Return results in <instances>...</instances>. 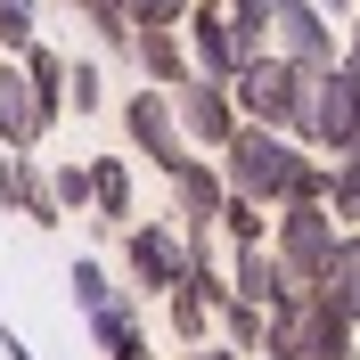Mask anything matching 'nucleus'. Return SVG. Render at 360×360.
Here are the masks:
<instances>
[{"label":"nucleus","mask_w":360,"mask_h":360,"mask_svg":"<svg viewBox=\"0 0 360 360\" xmlns=\"http://www.w3.org/2000/svg\"><path fill=\"white\" fill-rule=\"evenodd\" d=\"M303 82H311L303 66H287V58L254 49V58H238V74H229V107H238V123H262V131H287V139H295Z\"/></svg>","instance_id":"nucleus-3"},{"label":"nucleus","mask_w":360,"mask_h":360,"mask_svg":"<svg viewBox=\"0 0 360 360\" xmlns=\"http://www.w3.org/2000/svg\"><path fill=\"white\" fill-rule=\"evenodd\" d=\"M66 287H74V303H82V319L98 311V303H115V295H123V287L107 278V262H90V254H82V262L66 270Z\"/></svg>","instance_id":"nucleus-21"},{"label":"nucleus","mask_w":360,"mask_h":360,"mask_svg":"<svg viewBox=\"0 0 360 360\" xmlns=\"http://www.w3.org/2000/svg\"><path fill=\"white\" fill-rule=\"evenodd\" d=\"M319 295L344 303V311H360V238H352V229L336 238V254H328V270H319Z\"/></svg>","instance_id":"nucleus-16"},{"label":"nucleus","mask_w":360,"mask_h":360,"mask_svg":"<svg viewBox=\"0 0 360 360\" xmlns=\"http://www.w3.org/2000/svg\"><path fill=\"white\" fill-rule=\"evenodd\" d=\"M188 262H197V254H188V238H180L172 221H123V278H131L123 295H131V303L139 295H164Z\"/></svg>","instance_id":"nucleus-6"},{"label":"nucleus","mask_w":360,"mask_h":360,"mask_svg":"<svg viewBox=\"0 0 360 360\" xmlns=\"http://www.w3.org/2000/svg\"><path fill=\"white\" fill-rule=\"evenodd\" d=\"M164 98H172V123H180V139H188V156H213V148L238 131L229 82H213V74H188V82H172Z\"/></svg>","instance_id":"nucleus-7"},{"label":"nucleus","mask_w":360,"mask_h":360,"mask_svg":"<svg viewBox=\"0 0 360 360\" xmlns=\"http://www.w3.org/2000/svg\"><path fill=\"white\" fill-rule=\"evenodd\" d=\"M319 205H328L336 229L360 221V156H328V188H319Z\"/></svg>","instance_id":"nucleus-17"},{"label":"nucleus","mask_w":360,"mask_h":360,"mask_svg":"<svg viewBox=\"0 0 360 360\" xmlns=\"http://www.w3.org/2000/svg\"><path fill=\"white\" fill-rule=\"evenodd\" d=\"M33 8H41V0H0V58H17V49L41 33V25H33Z\"/></svg>","instance_id":"nucleus-23"},{"label":"nucleus","mask_w":360,"mask_h":360,"mask_svg":"<svg viewBox=\"0 0 360 360\" xmlns=\"http://www.w3.org/2000/svg\"><path fill=\"white\" fill-rule=\"evenodd\" d=\"M41 172H49L58 213H90V172H82V164H41Z\"/></svg>","instance_id":"nucleus-22"},{"label":"nucleus","mask_w":360,"mask_h":360,"mask_svg":"<svg viewBox=\"0 0 360 360\" xmlns=\"http://www.w3.org/2000/svg\"><path fill=\"white\" fill-rule=\"evenodd\" d=\"M197 8H213V0H197Z\"/></svg>","instance_id":"nucleus-30"},{"label":"nucleus","mask_w":360,"mask_h":360,"mask_svg":"<svg viewBox=\"0 0 360 360\" xmlns=\"http://www.w3.org/2000/svg\"><path fill=\"white\" fill-rule=\"evenodd\" d=\"M262 49L270 58H287V66H303V74H319V66H336L344 49V25H328L311 8V0H270V17H262Z\"/></svg>","instance_id":"nucleus-5"},{"label":"nucleus","mask_w":360,"mask_h":360,"mask_svg":"<svg viewBox=\"0 0 360 360\" xmlns=\"http://www.w3.org/2000/svg\"><path fill=\"white\" fill-rule=\"evenodd\" d=\"M213 328H221L229 352H262V311H254V303H238V295H221V303H213Z\"/></svg>","instance_id":"nucleus-19"},{"label":"nucleus","mask_w":360,"mask_h":360,"mask_svg":"<svg viewBox=\"0 0 360 360\" xmlns=\"http://www.w3.org/2000/svg\"><path fill=\"white\" fill-rule=\"evenodd\" d=\"M0 352H8V360H33V352H25V344H17V336H8V344H0Z\"/></svg>","instance_id":"nucleus-28"},{"label":"nucleus","mask_w":360,"mask_h":360,"mask_svg":"<svg viewBox=\"0 0 360 360\" xmlns=\"http://www.w3.org/2000/svg\"><path fill=\"white\" fill-rule=\"evenodd\" d=\"M188 360H238V352H229V344H213V336H205V344H188Z\"/></svg>","instance_id":"nucleus-26"},{"label":"nucleus","mask_w":360,"mask_h":360,"mask_svg":"<svg viewBox=\"0 0 360 360\" xmlns=\"http://www.w3.org/2000/svg\"><path fill=\"white\" fill-rule=\"evenodd\" d=\"M58 8H74V0H58Z\"/></svg>","instance_id":"nucleus-29"},{"label":"nucleus","mask_w":360,"mask_h":360,"mask_svg":"<svg viewBox=\"0 0 360 360\" xmlns=\"http://www.w3.org/2000/svg\"><path fill=\"white\" fill-rule=\"evenodd\" d=\"M295 148H311V156H360V58H352V49L303 82Z\"/></svg>","instance_id":"nucleus-1"},{"label":"nucleus","mask_w":360,"mask_h":360,"mask_svg":"<svg viewBox=\"0 0 360 360\" xmlns=\"http://www.w3.org/2000/svg\"><path fill=\"white\" fill-rule=\"evenodd\" d=\"M131 8V25H180L188 17V0H123Z\"/></svg>","instance_id":"nucleus-24"},{"label":"nucleus","mask_w":360,"mask_h":360,"mask_svg":"<svg viewBox=\"0 0 360 360\" xmlns=\"http://www.w3.org/2000/svg\"><path fill=\"white\" fill-rule=\"evenodd\" d=\"M49 131H58V115L33 98V82L17 74V58H0V148H8V156H33Z\"/></svg>","instance_id":"nucleus-9"},{"label":"nucleus","mask_w":360,"mask_h":360,"mask_svg":"<svg viewBox=\"0 0 360 360\" xmlns=\"http://www.w3.org/2000/svg\"><path fill=\"white\" fill-rule=\"evenodd\" d=\"M303 156H311V148H295L287 131H262V123H238V131H229L221 148H213V172H221V188H229V197L278 205Z\"/></svg>","instance_id":"nucleus-2"},{"label":"nucleus","mask_w":360,"mask_h":360,"mask_svg":"<svg viewBox=\"0 0 360 360\" xmlns=\"http://www.w3.org/2000/svg\"><path fill=\"white\" fill-rule=\"evenodd\" d=\"M66 107L74 115H98V107H107V74H98V58H66Z\"/></svg>","instance_id":"nucleus-20"},{"label":"nucleus","mask_w":360,"mask_h":360,"mask_svg":"<svg viewBox=\"0 0 360 360\" xmlns=\"http://www.w3.org/2000/svg\"><path fill=\"white\" fill-rule=\"evenodd\" d=\"M229 295H238V303H254V311H278V303H295V278L287 270H278V254L270 246H238V270H229Z\"/></svg>","instance_id":"nucleus-12"},{"label":"nucleus","mask_w":360,"mask_h":360,"mask_svg":"<svg viewBox=\"0 0 360 360\" xmlns=\"http://www.w3.org/2000/svg\"><path fill=\"white\" fill-rule=\"evenodd\" d=\"M221 172H213V156H188L172 172V205H180V229H213V213H221Z\"/></svg>","instance_id":"nucleus-13"},{"label":"nucleus","mask_w":360,"mask_h":360,"mask_svg":"<svg viewBox=\"0 0 360 360\" xmlns=\"http://www.w3.org/2000/svg\"><path fill=\"white\" fill-rule=\"evenodd\" d=\"M221 295H229V278H213V262H188L172 287H164V303H172V336H180V344H205V336H213V303H221Z\"/></svg>","instance_id":"nucleus-10"},{"label":"nucleus","mask_w":360,"mask_h":360,"mask_svg":"<svg viewBox=\"0 0 360 360\" xmlns=\"http://www.w3.org/2000/svg\"><path fill=\"white\" fill-rule=\"evenodd\" d=\"M336 238H344V229L328 221V205H270V238H262V246L278 254V270H287L295 287H319Z\"/></svg>","instance_id":"nucleus-4"},{"label":"nucleus","mask_w":360,"mask_h":360,"mask_svg":"<svg viewBox=\"0 0 360 360\" xmlns=\"http://www.w3.org/2000/svg\"><path fill=\"white\" fill-rule=\"evenodd\" d=\"M287 360H352V352H287Z\"/></svg>","instance_id":"nucleus-27"},{"label":"nucleus","mask_w":360,"mask_h":360,"mask_svg":"<svg viewBox=\"0 0 360 360\" xmlns=\"http://www.w3.org/2000/svg\"><path fill=\"white\" fill-rule=\"evenodd\" d=\"M139 66V82L148 90H172L188 82V49H180V25H131V49H123Z\"/></svg>","instance_id":"nucleus-11"},{"label":"nucleus","mask_w":360,"mask_h":360,"mask_svg":"<svg viewBox=\"0 0 360 360\" xmlns=\"http://www.w3.org/2000/svg\"><path fill=\"white\" fill-rule=\"evenodd\" d=\"M8 213H25L33 229H58L66 213H58V197H49V172L33 156H17V197H8Z\"/></svg>","instance_id":"nucleus-15"},{"label":"nucleus","mask_w":360,"mask_h":360,"mask_svg":"<svg viewBox=\"0 0 360 360\" xmlns=\"http://www.w3.org/2000/svg\"><path fill=\"white\" fill-rule=\"evenodd\" d=\"M8 197H17V156L0 148V213H8Z\"/></svg>","instance_id":"nucleus-25"},{"label":"nucleus","mask_w":360,"mask_h":360,"mask_svg":"<svg viewBox=\"0 0 360 360\" xmlns=\"http://www.w3.org/2000/svg\"><path fill=\"white\" fill-rule=\"evenodd\" d=\"M213 229H221L229 246H262V238H270V205H254V197H221Z\"/></svg>","instance_id":"nucleus-18"},{"label":"nucleus","mask_w":360,"mask_h":360,"mask_svg":"<svg viewBox=\"0 0 360 360\" xmlns=\"http://www.w3.org/2000/svg\"><path fill=\"white\" fill-rule=\"evenodd\" d=\"M123 139H131V156L156 164L164 180L188 164V139H180V123H172V98H164V90H148V82L123 98Z\"/></svg>","instance_id":"nucleus-8"},{"label":"nucleus","mask_w":360,"mask_h":360,"mask_svg":"<svg viewBox=\"0 0 360 360\" xmlns=\"http://www.w3.org/2000/svg\"><path fill=\"white\" fill-rule=\"evenodd\" d=\"M82 172H90V213H98L107 229L139 221V213H131V164H123V156H90Z\"/></svg>","instance_id":"nucleus-14"}]
</instances>
